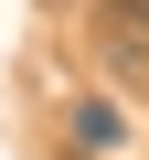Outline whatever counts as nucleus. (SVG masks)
I'll list each match as a JSON object with an SVG mask.
<instances>
[{
    "instance_id": "nucleus-1",
    "label": "nucleus",
    "mask_w": 149,
    "mask_h": 160,
    "mask_svg": "<svg viewBox=\"0 0 149 160\" xmlns=\"http://www.w3.org/2000/svg\"><path fill=\"white\" fill-rule=\"evenodd\" d=\"M96 53L149 86V0H96Z\"/></svg>"
},
{
    "instance_id": "nucleus-2",
    "label": "nucleus",
    "mask_w": 149,
    "mask_h": 160,
    "mask_svg": "<svg viewBox=\"0 0 149 160\" xmlns=\"http://www.w3.org/2000/svg\"><path fill=\"white\" fill-rule=\"evenodd\" d=\"M64 128H74V149H85V160L128 149V107H117V96H74V118H64Z\"/></svg>"
}]
</instances>
